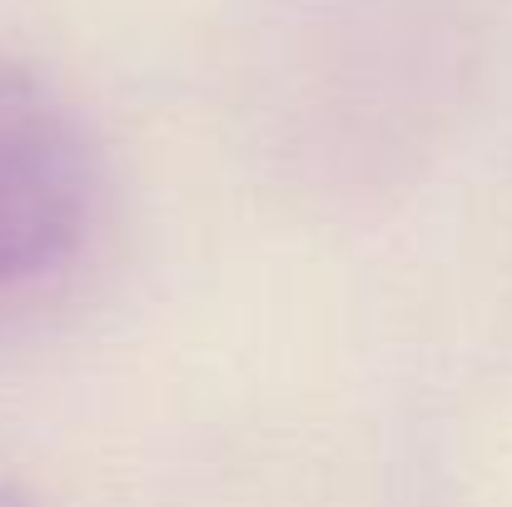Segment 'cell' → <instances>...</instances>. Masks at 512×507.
I'll list each match as a JSON object with an SVG mask.
<instances>
[{
    "label": "cell",
    "instance_id": "obj_1",
    "mask_svg": "<svg viewBox=\"0 0 512 507\" xmlns=\"http://www.w3.org/2000/svg\"><path fill=\"white\" fill-rule=\"evenodd\" d=\"M95 214V150L70 105L0 60V294L60 269Z\"/></svg>",
    "mask_w": 512,
    "mask_h": 507
},
{
    "label": "cell",
    "instance_id": "obj_2",
    "mask_svg": "<svg viewBox=\"0 0 512 507\" xmlns=\"http://www.w3.org/2000/svg\"><path fill=\"white\" fill-rule=\"evenodd\" d=\"M0 507H45L25 483H10V478H0Z\"/></svg>",
    "mask_w": 512,
    "mask_h": 507
}]
</instances>
